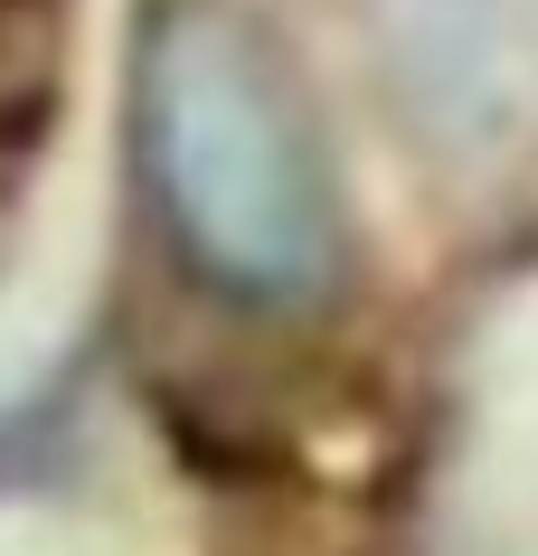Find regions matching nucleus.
<instances>
[{
	"mask_svg": "<svg viewBox=\"0 0 538 556\" xmlns=\"http://www.w3.org/2000/svg\"><path fill=\"white\" fill-rule=\"evenodd\" d=\"M510 0H397V94L435 123H491L510 104Z\"/></svg>",
	"mask_w": 538,
	"mask_h": 556,
	"instance_id": "obj_2",
	"label": "nucleus"
},
{
	"mask_svg": "<svg viewBox=\"0 0 538 556\" xmlns=\"http://www.w3.org/2000/svg\"><path fill=\"white\" fill-rule=\"evenodd\" d=\"M142 170L199 283L302 312L340 283V179L293 58L227 0H179L142 48Z\"/></svg>",
	"mask_w": 538,
	"mask_h": 556,
	"instance_id": "obj_1",
	"label": "nucleus"
}]
</instances>
